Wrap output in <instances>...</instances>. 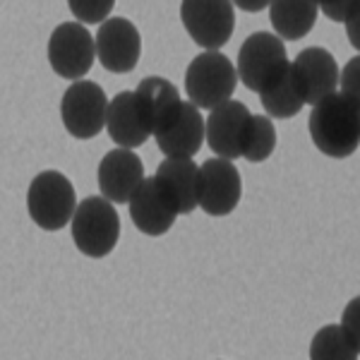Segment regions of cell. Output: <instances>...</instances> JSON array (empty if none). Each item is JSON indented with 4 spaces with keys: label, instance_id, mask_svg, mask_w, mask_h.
<instances>
[{
    "label": "cell",
    "instance_id": "cell-12",
    "mask_svg": "<svg viewBox=\"0 0 360 360\" xmlns=\"http://www.w3.org/2000/svg\"><path fill=\"white\" fill-rule=\"evenodd\" d=\"M291 68L295 84H298L307 106H315L324 96L334 94L339 89L341 70L327 49H319V46L303 49L295 56Z\"/></svg>",
    "mask_w": 360,
    "mask_h": 360
},
{
    "label": "cell",
    "instance_id": "cell-7",
    "mask_svg": "<svg viewBox=\"0 0 360 360\" xmlns=\"http://www.w3.org/2000/svg\"><path fill=\"white\" fill-rule=\"evenodd\" d=\"M108 96L96 82L77 79L65 89L60 101V118L75 139H91L106 127Z\"/></svg>",
    "mask_w": 360,
    "mask_h": 360
},
{
    "label": "cell",
    "instance_id": "cell-5",
    "mask_svg": "<svg viewBox=\"0 0 360 360\" xmlns=\"http://www.w3.org/2000/svg\"><path fill=\"white\" fill-rule=\"evenodd\" d=\"M238 84V70L219 51H205L195 56L185 70V91L188 101L200 108H217L231 101Z\"/></svg>",
    "mask_w": 360,
    "mask_h": 360
},
{
    "label": "cell",
    "instance_id": "cell-1",
    "mask_svg": "<svg viewBox=\"0 0 360 360\" xmlns=\"http://www.w3.org/2000/svg\"><path fill=\"white\" fill-rule=\"evenodd\" d=\"M312 144L329 159H348L360 147V106L334 91L315 103L307 120Z\"/></svg>",
    "mask_w": 360,
    "mask_h": 360
},
{
    "label": "cell",
    "instance_id": "cell-26",
    "mask_svg": "<svg viewBox=\"0 0 360 360\" xmlns=\"http://www.w3.org/2000/svg\"><path fill=\"white\" fill-rule=\"evenodd\" d=\"M341 327L346 329L348 336L353 339L358 353H360V295L353 298L351 303L344 307V315H341Z\"/></svg>",
    "mask_w": 360,
    "mask_h": 360
},
{
    "label": "cell",
    "instance_id": "cell-28",
    "mask_svg": "<svg viewBox=\"0 0 360 360\" xmlns=\"http://www.w3.org/2000/svg\"><path fill=\"white\" fill-rule=\"evenodd\" d=\"M236 8H240L243 13H262L264 8H269L271 0H233Z\"/></svg>",
    "mask_w": 360,
    "mask_h": 360
},
{
    "label": "cell",
    "instance_id": "cell-18",
    "mask_svg": "<svg viewBox=\"0 0 360 360\" xmlns=\"http://www.w3.org/2000/svg\"><path fill=\"white\" fill-rule=\"evenodd\" d=\"M135 96L149 127H152V135L171 125L183 108V98H180L176 84L164 77H144L137 84Z\"/></svg>",
    "mask_w": 360,
    "mask_h": 360
},
{
    "label": "cell",
    "instance_id": "cell-3",
    "mask_svg": "<svg viewBox=\"0 0 360 360\" xmlns=\"http://www.w3.org/2000/svg\"><path fill=\"white\" fill-rule=\"evenodd\" d=\"M27 209L32 221L44 231L65 229L77 212V195L68 176L60 171H44L29 183Z\"/></svg>",
    "mask_w": 360,
    "mask_h": 360
},
{
    "label": "cell",
    "instance_id": "cell-17",
    "mask_svg": "<svg viewBox=\"0 0 360 360\" xmlns=\"http://www.w3.org/2000/svg\"><path fill=\"white\" fill-rule=\"evenodd\" d=\"M154 178L178 205L180 214H193L200 207V166L193 159L166 156L156 168Z\"/></svg>",
    "mask_w": 360,
    "mask_h": 360
},
{
    "label": "cell",
    "instance_id": "cell-27",
    "mask_svg": "<svg viewBox=\"0 0 360 360\" xmlns=\"http://www.w3.org/2000/svg\"><path fill=\"white\" fill-rule=\"evenodd\" d=\"M346 25V37H348V41H351L353 49L360 53V3H358V8L353 10L351 15H348V20L344 22Z\"/></svg>",
    "mask_w": 360,
    "mask_h": 360
},
{
    "label": "cell",
    "instance_id": "cell-19",
    "mask_svg": "<svg viewBox=\"0 0 360 360\" xmlns=\"http://www.w3.org/2000/svg\"><path fill=\"white\" fill-rule=\"evenodd\" d=\"M319 15L317 0H271L269 22L283 41H298L312 32Z\"/></svg>",
    "mask_w": 360,
    "mask_h": 360
},
{
    "label": "cell",
    "instance_id": "cell-25",
    "mask_svg": "<svg viewBox=\"0 0 360 360\" xmlns=\"http://www.w3.org/2000/svg\"><path fill=\"white\" fill-rule=\"evenodd\" d=\"M358 3L360 0H317L322 15L332 22H346L348 15L358 8Z\"/></svg>",
    "mask_w": 360,
    "mask_h": 360
},
{
    "label": "cell",
    "instance_id": "cell-15",
    "mask_svg": "<svg viewBox=\"0 0 360 360\" xmlns=\"http://www.w3.org/2000/svg\"><path fill=\"white\" fill-rule=\"evenodd\" d=\"M154 139L161 154L171 159H193L207 139V120L202 115V108L193 101H183L178 118L164 130L154 132Z\"/></svg>",
    "mask_w": 360,
    "mask_h": 360
},
{
    "label": "cell",
    "instance_id": "cell-24",
    "mask_svg": "<svg viewBox=\"0 0 360 360\" xmlns=\"http://www.w3.org/2000/svg\"><path fill=\"white\" fill-rule=\"evenodd\" d=\"M341 94H346L356 106H360V53L346 63L341 70Z\"/></svg>",
    "mask_w": 360,
    "mask_h": 360
},
{
    "label": "cell",
    "instance_id": "cell-6",
    "mask_svg": "<svg viewBox=\"0 0 360 360\" xmlns=\"http://www.w3.org/2000/svg\"><path fill=\"white\" fill-rule=\"evenodd\" d=\"M180 20L197 46L205 51H219L233 37V0H183Z\"/></svg>",
    "mask_w": 360,
    "mask_h": 360
},
{
    "label": "cell",
    "instance_id": "cell-20",
    "mask_svg": "<svg viewBox=\"0 0 360 360\" xmlns=\"http://www.w3.org/2000/svg\"><path fill=\"white\" fill-rule=\"evenodd\" d=\"M259 101H262V108L269 118L288 120L293 115H298L300 108L305 106V98L300 94L298 84H295L293 68H288L269 89H264L259 94Z\"/></svg>",
    "mask_w": 360,
    "mask_h": 360
},
{
    "label": "cell",
    "instance_id": "cell-13",
    "mask_svg": "<svg viewBox=\"0 0 360 360\" xmlns=\"http://www.w3.org/2000/svg\"><path fill=\"white\" fill-rule=\"evenodd\" d=\"M127 207H130V219L137 226V231L152 238L168 233L180 217L178 205L156 183V178H144L142 185L135 190V195L130 197Z\"/></svg>",
    "mask_w": 360,
    "mask_h": 360
},
{
    "label": "cell",
    "instance_id": "cell-4",
    "mask_svg": "<svg viewBox=\"0 0 360 360\" xmlns=\"http://www.w3.org/2000/svg\"><path fill=\"white\" fill-rule=\"evenodd\" d=\"M288 68H291V60L278 34L255 32L238 51V79L257 94L269 89Z\"/></svg>",
    "mask_w": 360,
    "mask_h": 360
},
{
    "label": "cell",
    "instance_id": "cell-2",
    "mask_svg": "<svg viewBox=\"0 0 360 360\" xmlns=\"http://www.w3.org/2000/svg\"><path fill=\"white\" fill-rule=\"evenodd\" d=\"M72 240L82 255L101 259L111 255L120 238V217L106 197H86L72 217Z\"/></svg>",
    "mask_w": 360,
    "mask_h": 360
},
{
    "label": "cell",
    "instance_id": "cell-23",
    "mask_svg": "<svg viewBox=\"0 0 360 360\" xmlns=\"http://www.w3.org/2000/svg\"><path fill=\"white\" fill-rule=\"evenodd\" d=\"M115 0H68L72 17L82 25H101L111 17Z\"/></svg>",
    "mask_w": 360,
    "mask_h": 360
},
{
    "label": "cell",
    "instance_id": "cell-22",
    "mask_svg": "<svg viewBox=\"0 0 360 360\" xmlns=\"http://www.w3.org/2000/svg\"><path fill=\"white\" fill-rule=\"evenodd\" d=\"M276 149V127L271 123L269 115H255L250 123V132L245 137V147H243V156L250 164H262L269 159Z\"/></svg>",
    "mask_w": 360,
    "mask_h": 360
},
{
    "label": "cell",
    "instance_id": "cell-8",
    "mask_svg": "<svg viewBox=\"0 0 360 360\" xmlns=\"http://www.w3.org/2000/svg\"><path fill=\"white\" fill-rule=\"evenodd\" d=\"M96 60V39L82 22H63L49 39V63L58 77L77 82Z\"/></svg>",
    "mask_w": 360,
    "mask_h": 360
},
{
    "label": "cell",
    "instance_id": "cell-21",
    "mask_svg": "<svg viewBox=\"0 0 360 360\" xmlns=\"http://www.w3.org/2000/svg\"><path fill=\"white\" fill-rule=\"evenodd\" d=\"M360 356L353 339L341 324H327L315 334L310 344L312 360H356Z\"/></svg>",
    "mask_w": 360,
    "mask_h": 360
},
{
    "label": "cell",
    "instance_id": "cell-16",
    "mask_svg": "<svg viewBox=\"0 0 360 360\" xmlns=\"http://www.w3.org/2000/svg\"><path fill=\"white\" fill-rule=\"evenodd\" d=\"M108 137L113 139L118 147L127 149H137L152 135V127H149L147 118H144L139 101L135 96V91H120L111 98L108 103Z\"/></svg>",
    "mask_w": 360,
    "mask_h": 360
},
{
    "label": "cell",
    "instance_id": "cell-14",
    "mask_svg": "<svg viewBox=\"0 0 360 360\" xmlns=\"http://www.w3.org/2000/svg\"><path fill=\"white\" fill-rule=\"evenodd\" d=\"M98 190L113 205H127L135 190L142 185L144 164L142 159L127 147L111 149L98 164Z\"/></svg>",
    "mask_w": 360,
    "mask_h": 360
},
{
    "label": "cell",
    "instance_id": "cell-11",
    "mask_svg": "<svg viewBox=\"0 0 360 360\" xmlns=\"http://www.w3.org/2000/svg\"><path fill=\"white\" fill-rule=\"evenodd\" d=\"M252 113L243 101H226L207 115V144L217 156L236 161L243 156Z\"/></svg>",
    "mask_w": 360,
    "mask_h": 360
},
{
    "label": "cell",
    "instance_id": "cell-9",
    "mask_svg": "<svg viewBox=\"0 0 360 360\" xmlns=\"http://www.w3.org/2000/svg\"><path fill=\"white\" fill-rule=\"evenodd\" d=\"M243 195V180L233 161L214 156L200 166V207L209 217H229Z\"/></svg>",
    "mask_w": 360,
    "mask_h": 360
},
{
    "label": "cell",
    "instance_id": "cell-10",
    "mask_svg": "<svg viewBox=\"0 0 360 360\" xmlns=\"http://www.w3.org/2000/svg\"><path fill=\"white\" fill-rule=\"evenodd\" d=\"M96 58L108 72H132L142 56V37L125 17H108L96 32Z\"/></svg>",
    "mask_w": 360,
    "mask_h": 360
}]
</instances>
